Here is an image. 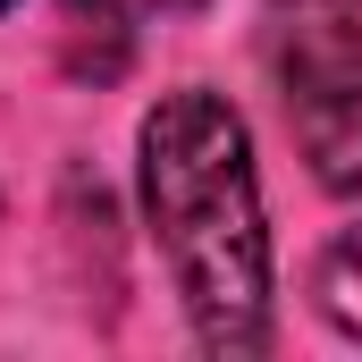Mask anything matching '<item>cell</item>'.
Returning a JSON list of instances; mask_svg holds the SVG:
<instances>
[{"label":"cell","mask_w":362,"mask_h":362,"mask_svg":"<svg viewBox=\"0 0 362 362\" xmlns=\"http://www.w3.org/2000/svg\"><path fill=\"white\" fill-rule=\"evenodd\" d=\"M262 51L312 177L362 194V0H270Z\"/></svg>","instance_id":"cell-2"},{"label":"cell","mask_w":362,"mask_h":362,"mask_svg":"<svg viewBox=\"0 0 362 362\" xmlns=\"http://www.w3.org/2000/svg\"><path fill=\"white\" fill-rule=\"evenodd\" d=\"M135 185L152 245L177 278L202 354L270 346V219L253 177V135L219 93H160L135 127Z\"/></svg>","instance_id":"cell-1"},{"label":"cell","mask_w":362,"mask_h":362,"mask_svg":"<svg viewBox=\"0 0 362 362\" xmlns=\"http://www.w3.org/2000/svg\"><path fill=\"white\" fill-rule=\"evenodd\" d=\"M68 25H85V34H110V42L127 51V0H68Z\"/></svg>","instance_id":"cell-4"},{"label":"cell","mask_w":362,"mask_h":362,"mask_svg":"<svg viewBox=\"0 0 362 362\" xmlns=\"http://www.w3.org/2000/svg\"><path fill=\"white\" fill-rule=\"evenodd\" d=\"M0 8H17V0H0Z\"/></svg>","instance_id":"cell-5"},{"label":"cell","mask_w":362,"mask_h":362,"mask_svg":"<svg viewBox=\"0 0 362 362\" xmlns=\"http://www.w3.org/2000/svg\"><path fill=\"white\" fill-rule=\"evenodd\" d=\"M312 303H320V320L362 346V228H346L329 253H320V270H312Z\"/></svg>","instance_id":"cell-3"}]
</instances>
